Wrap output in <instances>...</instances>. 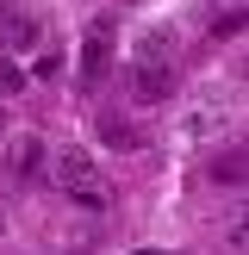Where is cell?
I'll return each instance as SVG.
<instances>
[{"label":"cell","mask_w":249,"mask_h":255,"mask_svg":"<svg viewBox=\"0 0 249 255\" xmlns=\"http://www.w3.org/2000/svg\"><path fill=\"white\" fill-rule=\"evenodd\" d=\"M37 81H56V75H62V50H44V56H37Z\"/></svg>","instance_id":"10"},{"label":"cell","mask_w":249,"mask_h":255,"mask_svg":"<svg viewBox=\"0 0 249 255\" xmlns=\"http://www.w3.org/2000/svg\"><path fill=\"white\" fill-rule=\"evenodd\" d=\"M100 137H106L112 149H137V143H143V137H137V131H131L124 119H100Z\"/></svg>","instance_id":"8"},{"label":"cell","mask_w":249,"mask_h":255,"mask_svg":"<svg viewBox=\"0 0 249 255\" xmlns=\"http://www.w3.org/2000/svg\"><path fill=\"white\" fill-rule=\"evenodd\" d=\"M6 137H12V131H6V112H0V149H6Z\"/></svg>","instance_id":"11"},{"label":"cell","mask_w":249,"mask_h":255,"mask_svg":"<svg viewBox=\"0 0 249 255\" xmlns=\"http://www.w3.org/2000/svg\"><path fill=\"white\" fill-rule=\"evenodd\" d=\"M131 56H137V69H143V62H168V69H174V31H162V25L143 31V37L131 44Z\"/></svg>","instance_id":"6"},{"label":"cell","mask_w":249,"mask_h":255,"mask_svg":"<svg viewBox=\"0 0 249 255\" xmlns=\"http://www.w3.org/2000/svg\"><path fill=\"white\" fill-rule=\"evenodd\" d=\"M224 125H231V106H224V100H199V106H187V112H181V131L193 137V143L224 137Z\"/></svg>","instance_id":"2"},{"label":"cell","mask_w":249,"mask_h":255,"mask_svg":"<svg viewBox=\"0 0 249 255\" xmlns=\"http://www.w3.org/2000/svg\"><path fill=\"white\" fill-rule=\"evenodd\" d=\"M106 50H112V25L100 19L94 31H87V75H100V69H106Z\"/></svg>","instance_id":"7"},{"label":"cell","mask_w":249,"mask_h":255,"mask_svg":"<svg viewBox=\"0 0 249 255\" xmlns=\"http://www.w3.org/2000/svg\"><path fill=\"white\" fill-rule=\"evenodd\" d=\"M218 243L231 249V255H249V199L224 206V218H218Z\"/></svg>","instance_id":"5"},{"label":"cell","mask_w":249,"mask_h":255,"mask_svg":"<svg viewBox=\"0 0 249 255\" xmlns=\"http://www.w3.org/2000/svg\"><path fill=\"white\" fill-rule=\"evenodd\" d=\"M50 174H56V193L69 199V206H81V212H106L112 206L106 181H100V162L87 156L81 143H62L56 156H50Z\"/></svg>","instance_id":"1"},{"label":"cell","mask_w":249,"mask_h":255,"mask_svg":"<svg viewBox=\"0 0 249 255\" xmlns=\"http://www.w3.org/2000/svg\"><path fill=\"white\" fill-rule=\"evenodd\" d=\"M243 81H249V56H243Z\"/></svg>","instance_id":"12"},{"label":"cell","mask_w":249,"mask_h":255,"mask_svg":"<svg viewBox=\"0 0 249 255\" xmlns=\"http://www.w3.org/2000/svg\"><path fill=\"white\" fill-rule=\"evenodd\" d=\"M131 94L143 100V106L168 100L174 94V69H168V62H143V69H131Z\"/></svg>","instance_id":"4"},{"label":"cell","mask_w":249,"mask_h":255,"mask_svg":"<svg viewBox=\"0 0 249 255\" xmlns=\"http://www.w3.org/2000/svg\"><path fill=\"white\" fill-rule=\"evenodd\" d=\"M0 162H6L12 174H37V168H44V137H37V131H12L6 149H0Z\"/></svg>","instance_id":"3"},{"label":"cell","mask_w":249,"mask_h":255,"mask_svg":"<svg viewBox=\"0 0 249 255\" xmlns=\"http://www.w3.org/2000/svg\"><path fill=\"white\" fill-rule=\"evenodd\" d=\"M25 81H31V75H25L19 62H12V56H0V100H12V94L25 87Z\"/></svg>","instance_id":"9"}]
</instances>
